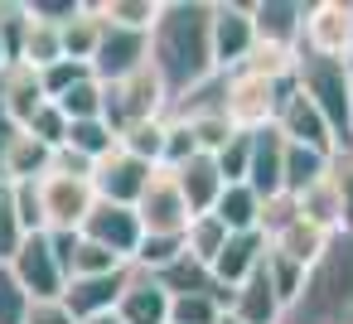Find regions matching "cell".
<instances>
[{"mask_svg":"<svg viewBox=\"0 0 353 324\" xmlns=\"http://www.w3.org/2000/svg\"><path fill=\"white\" fill-rule=\"evenodd\" d=\"M324 247H329V232H319V227H314V223H305V218H295L290 227H281V232L271 237V252H281V256L300 261L305 271L324 256Z\"/></svg>","mask_w":353,"mask_h":324,"instance_id":"27","label":"cell"},{"mask_svg":"<svg viewBox=\"0 0 353 324\" xmlns=\"http://www.w3.org/2000/svg\"><path fill=\"white\" fill-rule=\"evenodd\" d=\"M150 179H155V165L136 160V155L121 150V145H117L107 160H97V170H92L97 199H102V203H126V208L141 203V194L150 189Z\"/></svg>","mask_w":353,"mask_h":324,"instance_id":"10","label":"cell"},{"mask_svg":"<svg viewBox=\"0 0 353 324\" xmlns=\"http://www.w3.org/2000/svg\"><path fill=\"white\" fill-rule=\"evenodd\" d=\"M63 145H73L78 155H88V160L97 165V160H107V155L121 145V136L97 117V121H68V141H63Z\"/></svg>","mask_w":353,"mask_h":324,"instance_id":"31","label":"cell"},{"mask_svg":"<svg viewBox=\"0 0 353 324\" xmlns=\"http://www.w3.org/2000/svg\"><path fill=\"white\" fill-rule=\"evenodd\" d=\"M102 102H107V88H102L97 78H83L78 88H68V92L59 97V112H63L68 121H97V117H102Z\"/></svg>","mask_w":353,"mask_h":324,"instance_id":"33","label":"cell"},{"mask_svg":"<svg viewBox=\"0 0 353 324\" xmlns=\"http://www.w3.org/2000/svg\"><path fill=\"white\" fill-rule=\"evenodd\" d=\"M63 59V30L59 25H49V20H34L30 15V30H25V44H20V63H30V68H54Z\"/></svg>","mask_w":353,"mask_h":324,"instance_id":"28","label":"cell"},{"mask_svg":"<svg viewBox=\"0 0 353 324\" xmlns=\"http://www.w3.org/2000/svg\"><path fill=\"white\" fill-rule=\"evenodd\" d=\"M25 324H78V314L63 305V295H59V300H30Z\"/></svg>","mask_w":353,"mask_h":324,"instance_id":"45","label":"cell"},{"mask_svg":"<svg viewBox=\"0 0 353 324\" xmlns=\"http://www.w3.org/2000/svg\"><path fill=\"white\" fill-rule=\"evenodd\" d=\"M189 131H194V141H199V150L203 155H218L232 136H237V126L223 117V112H208V117H194L189 121Z\"/></svg>","mask_w":353,"mask_h":324,"instance_id":"39","label":"cell"},{"mask_svg":"<svg viewBox=\"0 0 353 324\" xmlns=\"http://www.w3.org/2000/svg\"><path fill=\"white\" fill-rule=\"evenodd\" d=\"M0 97H6V107H10V117L25 126L44 102H49V92H44V78H39V68H30V63H10L6 73H0Z\"/></svg>","mask_w":353,"mask_h":324,"instance_id":"24","label":"cell"},{"mask_svg":"<svg viewBox=\"0 0 353 324\" xmlns=\"http://www.w3.org/2000/svg\"><path fill=\"white\" fill-rule=\"evenodd\" d=\"M295 88L319 107V117L329 121L339 155H353V63L348 59H314L300 54L295 63Z\"/></svg>","mask_w":353,"mask_h":324,"instance_id":"3","label":"cell"},{"mask_svg":"<svg viewBox=\"0 0 353 324\" xmlns=\"http://www.w3.org/2000/svg\"><path fill=\"white\" fill-rule=\"evenodd\" d=\"M102 34H107V20H102V10H97V0H88L83 15L63 25V59H73V63H92Z\"/></svg>","mask_w":353,"mask_h":324,"instance_id":"25","label":"cell"},{"mask_svg":"<svg viewBox=\"0 0 353 324\" xmlns=\"http://www.w3.org/2000/svg\"><path fill=\"white\" fill-rule=\"evenodd\" d=\"M213 218H218L228 232H261V227H256V223H261V194H256L252 184H228L223 199H218V208H213Z\"/></svg>","mask_w":353,"mask_h":324,"instance_id":"26","label":"cell"},{"mask_svg":"<svg viewBox=\"0 0 353 324\" xmlns=\"http://www.w3.org/2000/svg\"><path fill=\"white\" fill-rule=\"evenodd\" d=\"M10 63H15V59H10V49H6V44H0V73H6Z\"/></svg>","mask_w":353,"mask_h":324,"instance_id":"48","label":"cell"},{"mask_svg":"<svg viewBox=\"0 0 353 324\" xmlns=\"http://www.w3.org/2000/svg\"><path fill=\"white\" fill-rule=\"evenodd\" d=\"M256 49V20L252 6L237 0H213V68L218 73H237Z\"/></svg>","mask_w":353,"mask_h":324,"instance_id":"9","label":"cell"},{"mask_svg":"<svg viewBox=\"0 0 353 324\" xmlns=\"http://www.w3.org/2000/svg\"><path fill=\"white\" fill-rule=\"evenodd\" d=\"M305 0H256L252 20H256V44H281V49H300L305 34Z\"/></svg>","mask_w":353,"mask_h":324,"instance_id":"18","label":"cell"},{"mask_svg":"<svg viewBox=\"0 0 353 324\" xmlns=\"http://www.w3.org/2000/svg\"><path fill=\"white\" fill-rule=\"evenodd\" d=\"M150 68L160 73L170 102L208 83L213 68V0H165L150 25Z\"/></svg>","mask_w":353,"mask_h":324,"instance_id":"1","label":"cell"},{"mask_svg":"<svg viewBox=\"0 0 353 324\" xmlns=\"http://www.w3.org/2000/svg\"><path fill=\"white\" fill-rule=\"evenodd\" d=\"M25 242V227H20V208H15V184L0 179V261H10Z\"/></svg>","mask_w":353,"mask_h":324,"instance_id":"35","label":"cell"},{"mask_svg":"<svg viewBox=\"0 0 353 324\" xmlns=\"http://www.w3.org/2000/svg\"><path fill=\"white\" fill-rule=\"evenodd\" d=\"M165 131H170V121H145V126H131L126 136H121V150H131L136 160H145V165H165Z\"/></svg>","mask_w":353,"mask_h":324,"instance_id":"34","label":"cell"},{"mask_svg":"<svg viewBox=\"0 0 353 324\" xmlns=\"http://www.w3.org/2000/svg\"><path fill=\"white\" fill-rule=\"evenodd\" d=\"M126 281H131V266L112 271V276H73L68 290H63V305L78 314V324L107 319V314H117V300H121Z\"/></svg>","mask_w":353,"mask_h":324,"instance_id":"15","label":"cell"},{"mask_svg":"<svg viewBox=\"0 0 353 324\" xmlns=\"http://www.w3.org/2000/svg\"><path fill=\"white\" fill-rule=\"evenodd\" d=\"M281 324H353V232L329 237L324 256L305 271V285L285 305Z\"/></svg>","mask_w":353,"mask_h":324,"instance_id":"2","label":"cell"},{"mask_svg":"<svg viewBox=\"0 0 353 324\" xmlns=\"http://www.w3.org/2000/svg\"><path fill=\"white\" fill-rule=\"evenodd\" d=\"M44 78V92H49V102H59L68 88H78L83 78H92V63H73V59H59L54 68H44L39 73Z\"/></svg>","mask_w":353,"mask_h":324,"instance_id":"42","label":"cell"},{"mask_svg":"<svg viewBox=\"0 0 353 324\" xmlns=\"http://www.w3.org/2000/svg\"><path fill=\"white\" fill-rule=\"evenodd\" d=\"M300 54L314 59H348L353 63V0H310Z\"/></svg>","mask_w":353,"mask_h":324,"instance_id":"6","label":"cell"},{"mask_svg":"<svg viewBox=\"0 0 353 324\" xmlns=\"http://www.w3.org/2000/svg\"><path fill=\"white\" fill-rule=\"evenodd\" d=\"M15 208H20V227H25V237H30V232H44V208H39V179H34V184H15Z\"/></svg>","mask_w":353,"mask_h":324,"instance_id":"44","label":"cell"},{"mask_svg":"<svg viewBox=\"0 0 353 324\" xmlns=\"http://www.w3.org/2000/svg\"><path fill=\"white\" fill-rule=\"evenodd\" d=\"M39 208H44V232H83L88 213L97 208V189H92V179L44 174L39 179Z\"/></svg>","mask_w":353,"mask_h":324,"instance_id":"7","label":"cell"},{"mask_svg":"<svg viewBox=\"0 0 353 324\" xmlns=\"http://www.w3.org/2000/svg\"><path fill=\"white\" fill-rule=\"evenodd\" d=\"M228 237H232V232H228V227H223L213 213H199V218L184 227V252H189L194 261L213 266V261H218V252L228 247Z\"/></svg>","mask_w":353,"mask_h":324,"instance_id":"30","label":"cell"},{"mask_svg":"<svg viewBox=\"0 0 353 324\" xmlns=\"http://www.w3.org/2000/svg\"><path fill=\"white\" fill-rule=\"evenodd\" d=\"M228 314H237L242 324H281L285 305H281V295H276V285H271V276H266V261H261L256 276H247V281L232 290Z\"/></svg>","mask_w":353,"mask_h":324,"instance_id":"22","label":"cell"},{"mask_svg":"<svg viewBox=\"0 0 353 324\" xmlns=\"http://www.w3.org/2000/svg\"><path fill=\"white\" fill-rule=\"evenodd\" d=\"M20 136V121L10 117V107H6V97H0V160H6V150H10V141Z\"/></svg>","mask_w":353,"mask_h":324,"instance_id":"47","label":"cell"},{"mask_svg":"<svg viewBox=\"0 0 353 324\" xmlns=\"http://www.w3.org/2000/svg\"><path fill=\"white\" fill-rule=\"evenodd\" d=\"M25 131H30L34 141H44V145H54V150H59V145L68 141V117L59 112V102H44V107L25 121Z\"/></svg>","mask_w":353,"mask_h":324,"instance_id":"41","label":"cell"},{"mask_svg":"<svg viewBox=\"0 0 353 324\" xmlns=\"http://www.w3.org/2000/svg\"><path fill=\"white\" fill-rule=\"evenodd\" d=\"M290 83H271L261 73H247V68L228 73V102H223L228 121L237 131H266V126H276V107H281V97H285Z\"/></svg>","mask_w":353,"mask_h":324,"instance_id":"5","label":"cell"},{"mask_svg":"<svg viewBox=\"0 0 353 324\" xmlns=\"http://www.w3.org/2000/svg\"><path fill=\"white\" fill-rule=\"evenodd\" d=\"M247 184L271 199V194H285V136L276 126L266 131H252V170H247Z\"/></svg>","mask_w":353,"mask_h":324,"instance_id":"19","label":"cell"},{"mask_svg":"<svg viewBox=\"0 0 353 324\" xmlns=\"http://www.w3.org/2000/svg\"><path fill=\"white\" fill-rule=\"evenodd\" d=\"M49 170H54V145L34 141V136L20 126V136L10 141L6 160H0V179H10V184H34V179H44Z\"/></svg>","mask_w":353,"mask_h":324,"instance_id":"23","label":"cell"},{"mask_svg":"<svg viewBox=\"0 0 353 324\" xmlns=\"http://www.w3.org/2000/svg\"><path fill=\"white\" fill-rule=\"evenodd\" d=\"M30 314V290L10 271V261H0V324H25Z\"/></svg>","mask_w":353,"mask_h":324,"instance_id":"37","label":"cell"},{"mask_svg":"<svg viewBox=\"0 0 353 324\" xmlns=\"http://www.w3.org/2000/svg\"><path fill=\"white\" fill-rule=\"evenodd\" d=\"M329 170H334V155L285 141V194H305V189H310L314 179H324Z\"/></svg>","mask_w":353,"mask_h":324,"instance_id":"29","label":"cell"},{"mask_svg":"<svg viewBox=\"0 0 353 324\" xmlns=\"http://www.w3.org/2000/svg\"><path fill=\"white\" fill-rule=\"evenodd\" d=\"M228 310L218 295H174L170 305V324H218Z\"/></svg>","mask_w":353,"mask_h":324,"instance_id":"36","label":"cell"},{"mask_svg":"<svg viewBox=\"0 0 353 324\" xmlns=\"http://www.w3.org/2000/svg\"><path fill=\"white\" fill-rule=\"evenodd\" d=\"M266 252H271L266 232H232V237H228V247H223V252H218V261H213V281H218L223 290H237L247 276H256V271H261Z\"/></svg>","mask_w":353,"mask_h":324,"instance_id":"17","label":"cell"},{"mask_svg":"<svg viewBox=\"0 0 353 324\" xmlns=\"http://www.w3.org/2000/svg\"><path fill=\"white\" fill-rule=\"evenodd\" d=\"M218 324H242V319H237V314H223V319H218Z\"/></svg>","mask_w":353,"mask_h":324,"instance_id":"49","label":"cell"},{"mask_svg":"<svg viewBox=\"0 0 353 324\" xmlns=\"http://www.w3.org/2000/svg\"><path fill=\"white\" fill-rule=\"evenodd\" d=\"M136 213H141V227H145V232H160V237H184V227L194 223V208H189V199L179 194V184H174L170 170H155V179H150V189L141 194Z\"/></svg>","mask_w":353,"mask_h":324,"instance_id":"11","label":"cell"},{"mask_svg":"<svg viewBox=\"0 0 353 324\" xmlns=\"http://www.w3.org/2000/svg\"><path fill=\"white\" fill-rule=\"evenodd\" d=\"M170 305H174V295L150 271L131 266V281L117 300V324H170Z\"/></svg>","mask_w":353,"mask_h":324,"instance_id":"16","label":"cell"},{"mask_svg":"<svg viewBox=\"0 0 353 324\" xmlns=\"http://www.w3.org/2000/svg\"><path fill=\"white\" fill-rule=\"evenodd\" d=\"M266 276H271L281 305H290V300L300 295V285H305V266L290 261V256H281V252H266Z\"/></svg>","mask_w":353,"mask_h":324,"instance_id":"40","label":"cell"},{"mask_svg":"<svg viewBox=\"0 0 353 324\" xmlns=\"http://www.w3.org/2000/svg\"><path fill=\"white\" fill-rule=\"evenodd\" d=\"M145 63H150V34L107 25V34L97 44V59H92V78L97 83H121V78L141 73Z\"/></svg>","mask_w":353,"mask_h":324,"instance_id":"14","label":"cell"},{"mask_svg":"<svg viewBox=\"0 0 353 324\" xmlns=\"http://www.w3.org/2000/svg\"><path fill=\"white\" fill-rule=\"evenodd\" d=\"M107 88V102H102V121L126 136L131 126H145V121H165L170 117V92L160 83V73L145 63L141 73L121 78V83H102Z\"/></svg>","mask_w":353,"mask_h":324,"instance_id":"4","label":"cell"},{"mask_svg":"<svg viewBox=\"0 0 353 324\" xmlns=\"http://www.w3.org/2000/svg\"><path fill=\"white\" fill-rule=\"evenodd\" d=\"M160 6H165V0H97V10H102V20H107V25L141 30V34H150V25H155V15H160Z\"/></svg>","mask_w":353,"mask_h":324,"instance_id":"32","label":"cell"},{"mask_svg":"<svg viewBox=\"0 0 353 324\" xmlns=\"http://www.w3.org/2000/svg\"><path fill=\"white\" fill-rule=\"evenodd\" d=\"M170 174H174L179 194L189 199L194 218H199V213H213L218 199H223V189H228V179H223V170H218L213 155H194L189 165H179V170H170Z\"/></svg>","mask_w":353,"mask_h":324,"instance_id":"21","label":"cell"},{"mask_svg":"<svg viewBox=\"0 0 353 324\" xmlns=\"http://www.w3.org/2000/svg\"><path fill=\"white\" fill-rule=\"evenodd\" d=\"M213 160H218V170H223L228 184H247V170H252V131H237Z\"/></svg>","mask_w":353,"mask_h":324,"instance_id":"38","label":"cell"},{"mask_svg":"<svg viewBox=\"0 0 353 324\" xmlns=\"http://www.w3.org/2000/svg\"><path fill=\"white\" fill-rule=\"evenodd\" d=\"M83 237L97 242V247H107V252H117L121 261H136V252H141V242H145V227H141V213H136V208H126V203H102V199H97V208H92L88 223H83Z\"/></svg>","mask_w":353,"mask_h":324,"instance_id":"13","label":"cell"},{"mask_svg":"<svg viewBox=\"0 0 353 324\" xmlns=\"http://www.w3.org/2000/svg\"><path fill=\"white\" fill-rule=\"evenodd\" d=\"M334 179L343 189V203H348V232H353V155H334Z\"/></svg>","mask_w":353,"mask_h":324,"instance_id":"46","label":"cell"},{"mask_svg":"<svg viewBox=\"0 0 353 324\" xmlns=\"http://www.w3.org/2000/svg\"><path fill=\"white\" fill-rule=\"evenodd\" d=\"M276 131L290 141V145H310V150H324V155H339V141L329 131V121L319 117V107L290 83L281 107H276Z\"/></svg>","mask_w":353,"mask_h":324,"instance_id":"12","label":"cell"},{"mask_svg":"<svg viewBox=\"0 0 353 324\" xmlns=\"http://www.w3.org/2000/svg\"><path fill=\"white\" fill-rule=\"evenodd\" d=\"M10 271L20 276L30 300H59L68 290V271H63V256H59L49 232H30L20 242V252L10 256Z\"/></svg>","mask_w":353,"mask_h":324,"instance_id":"8","label":"cell"},{"mask_svg":"<svg viewBox=\"0 0 353 324\" xmlns=\"http://www.w3.org/2000/svg\"><path fill=\"white\" fill-rule=\"evenodd\" d=\"M295 203H300V218L314 223L319 232H329V237L348 232V203H343V189H339L334 170H329L324 179H314L305 194H295Z\"/></svg>","mask_w":353,"mask_h":324,"instance_id":"20","label":"cell"},{"mask_svg":"<svg viewBox=\"0 0 353 324\" xmlns=\"http://www.w3.org/2000/svg\"><path fill=\"white\" fill-rule=\"evenodd\" d=\"M92 324H117V314H107V319H92Z\"/></svg>","mask_w":353,"mask_h":324,"instance_id":"50","label":"cell"},{"mask_svg":"<svg viewBox=\"0 0 353 324\" xmlns=\"http://www.w3.org/2000/svg\"><path fill=\"white\" fill-rule=\"evenodd\" d=\"M300 218V203H295V194H271V199H261V232H266V242L281 232V227H290Z\"/></svg>","mask_w":353,"mask_h":324,"instance_id":"43","label":"cell"}]
</instances>
